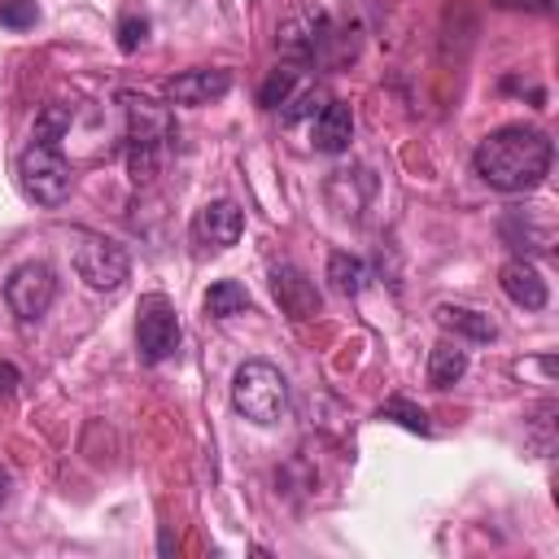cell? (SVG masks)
<instances>
[{
  "mask_svg": "<svg viewBox=\"0 0 559 559\" xmlns=\"http://www.w3.org/2000/svg\"><path fill=\"white\" fill-rule=\"evenodd\" d=\"M550 135L537 127H502L476 144V175L502 192H528L550 170Z\"/></svg>",
  "mask_w": 559,
  "mask_h": 559,
  "instance_id": "obj_1",
  "label": "cell"
},
{
  "mask_svg": "<svg viewBox=\"0 0 559 559\" xmlns=\"http://www.w3.org/2000/svg\"><path fill=\"white\" fill-rule=\"evenodd\" d=\"M231 406L253 419V424H275L288 406V380L280 367L262 362V358H249L236 367L231 376Z\"/></svg>",
  "mask_w": 559,
  "mask_h": 559,
  "instance_id": "obj_2",
  "label": "cell"
},
{
  "mask_svg": "<svg viewBox=\"0 0 559 559\" xmlns=\"http://www.w3.org/2000/svg\"><path fill=\"white\" fill-rule=\"evenodd\" d=\"M74 271L87 288L96 293H114L127 284L131 275V258L118 240L96 236V231H74Z\"/></svg>",
  "mask_w": 559,
  "mask_h": 559,
  "instance_id": "obj_3",
  "label": "cell"
},
{
  "mask_svg": "<svg viewBox=\"0 0 559 559\" xmlns=\"http://www.w3.org/2000/svg\"><path fill=\"white\" fill-rule=\"evenodd\" d=\"M17 183H22V192L31 197V201H39V205H61L66 197H70V162L61 157V148L57 144H31V148H22V157H17Z\"/></svg>",
  "mask_w": 559,
  "mask_h": 559,
  "instance_id": "obj_4",
  "label": "cell"
},
{
  "mask_svg": "<svg viewBox=\"0 0 559 559\" xmlns=\"http://www.w3.org/2000/svg\"><path fill=\"white\" fill-rule=\"evenodd\" d=\"M135 345L144 362H166L179 349V314L170 306V297L148 293L140 297V319H135Z\"/></svg>",
  "mask_w": 559,
  "mask_h": 559,
  "instance_id": "obj_5",
  "label": "cell"
},
{
  "mask_svg": "<svg viewBox=\"0 0 559 559\" xmlns=\"http://www.w3.org/2000/svg\"><path fill=\"white\" fill-rule=\"evenodd\" d=\"M52 297H57V275H52L48 262H26V266H17V271L4 280V301H9V310H13L22 323L48 314Z\"/></svg>",
  "mask_w": 559,
  "mask_h": 559,
  "instance_id": "obj_6",
  "label": "cell"
},
{
  "mask_svg": "<svg viewBox=\"0 0 559 559\" xmlns=\"http://www.w3.org/2000/svg\"><path fill=\"white\" fill-rule=\"evenodd\" d=\"M328 35V13L319 4H301V9H288L275 26V48L284 57H310Z\"/></svg>",
  "mask_w": 559,
  "mask_h": 559,
  "instance_id": "obj_7",
  "label": "cell"
},
{
  "mask_svg": "<svg viewBox=\"0 0 559 559\" xmlns=\"http://www.w3.org/2000/svg\"><path fill=\"white\" fill-rule=\"evenodd\" d=\"M245 231V210L236 201H210L192 218V240L201 249H231Z\"/></svg>",
  "mask_w": 559,
  "mask_h": 559,
  "instance_id": "obj_8",
  "label": "cell"
},
{
  "mask_svg": "<svg viewBox=\"0 0 559 559\" xmlns=\"http://www.w3.org/2000/svg\"><path fill=\"white\" fill-rule=\"evenodd\" d=\"M271 293H275V301H280V310L288 314V319H314L319 314V288H314V280L306 275V271H297L293 262H280V266H271Z\"/></svg>",
  "mask_w": 559,
  "mask_h": 559,
  "instance_id": "obj_9",
  "label": "cell"
},
{
  "mask_svg": "<svg viewBox=\"0 0 559 559\" xmlns=\"http://www.w3.org/2000/svg\"><path fill=\"white\" fill-rule=\"evenodd\" d=\"M231 92V74L227 70H183L166 83V96L175 105H210L218 96Z\"/></svg>",
  "mask_w": 559,
  "mask_h": 559,
  "instance_id": "obj_10",
  "label": "cell"
},
{
  "mask_svg": "<svg viewBox=\"0 0 559 559\" xmlns=\"http://www.w3.org/2000/svg\"><path fill=\"white\" fill-rule=\"evenodd\" d=\"M498 284H502V293H507L515 306H524V310H542V306L550 301V288H546L542 271H537L533 262H524V258L507 262V266L498 271Z\"/></svg>",
  "mask_w": 559,
  "mask_h": 559,
  "instance_id": "obj_11",
  "label": "cell"
},
{
  "mask_svg": "<svg viewBox=\"0 0 559 559\" xmlns=\"http://www.w3.org/2000/svg\"><path fill=\"white\" fill-rule=\"evenodd\" d=\"M354 140V114L345 100H328L319 114H314V127H310V144L319 153H345Z\"/></svg>",
  "mask_w": 559,
  "mask_h": 559,
  "instance_id": "obj_12",
  "label": "cell"
},
{
  "mask_svg": "<svg viewBox=\"0 0 559 559\" xmlns=\"http://www.w3.org/2000/svg\"><path fill=\"white\" fill-rule=\"evenodd\" d=\"M437 323L454 336H467V341H493L498 336V323L472 306H437Z\"/></svg>",
  "mask_w": 559,
  "mask_h": 559,
  "instance_id": "obj_13",
  "label": "cell"
},
{
  "mask_svg": "<svg viewBox=\"0 0 559 559\" xmlns=\"http://www.w3.org/2000/svg\"><path fill=\"white\" fill-rule=\"evenodd\" d=\"M463 371H467V354H463L459 345H450V341L432 345V354H428V384H432V389H450V384H459Z\"/></svg>",
  "mask_w": 559,
  "mask_h": 559,
  "instance_id": "obj_14",
  "label": "cell"
},
{
  "mask_svg": "<svg viewBox=\"0 0 559 559\" xmlns=\"http://www.w3.org/2000/svg\"><path fill=\"white\" fill-rule=\"evenodd\" d=\"M240 310H249L245 284H236V280L210 284V293H205V314H210V319H231V314H240Z\"/></svg>",
  "mask_w": 559,
  "mask_h": 559,
  "instance_id": "obj_15",
  "label": "cell"
},
{
  "mask_svg": "<svg viewBox=\"0 0 559 559\" xmlns=\"http://www.w3.org/2000/svg\"><path fill=\"white\" fill-rule=\"evenodd\" d=\"M328 280H332V288H336L341 297H354V293H362V284H367V266H362L358 258H349V253H332V258H328Z\"/></svg>",
  "mask_w": 559,
  "mask_h": 559,
  "instance_id": "obj_16",
  "label": "cell"
},
{
  "mask_svg": "<svg viewBox=\"0 0 559 559\" xmlns=\"http://www.w3.org/2000/svg\"><path fill=\"white\" fill-rule=\"evenodd\" d=\"M380 419H393V424H402L406 432H419V437H428V432H432L428 415H424L415 402H406V397H389V402L380 406Z\"/></svg>",
  "mask_w": 559,
  "mask_h": 559,
  "instance_id": "obj_17",
  "label": "cell"
},
{
  "mask_svg": "<svg viewBox=\"0 0 559 559\" xmlns=\"http://www.w3.org/2000/svg\"><path fill=\"white\" fill-rule=\"evenodd\" d=\"M70 105H44L39 118H35V140L39 144H57L66 131H70Z\"/></svg>",
  "mask_w": 559,
  "mask_h": 559,
  "instance_id": "obj_18",
  "label": "cell"
},
{
  "mask_svg": "<svg viewBox=\"0 0 559 559\" xmlns=\"http://www.w3.org/2000/svg\"><path fill=\"white\" fill-rule=\"evenodd\" d=\"M293 87H297V70H288V66L271 70V79H266V83H262V92H258L262 109H280V105L293 96Z\"/></svg>",
  "mask_w": 559,
  "mask_h": 559,
  "instance_id": "obj_19",
  "label": "cell"
},
{
  "mask_svg": "<svg viewBox=\"0 0 559 559\" xmlns=\"http://www.w3.org/2000/svg\"><path fill=\"white\" fill-rule=\"evenodd\" d=\"M323 105H328L323 87H306V92H297V96H288V100H284V114H280V118L293 127V122H301V118H314Z\"/></svg>",
  "mask_w": 559,
  "mask_h": 559,
  "instance_id": "obj_20",
  "label": "cell"
},
{
  "mask_svg": "<svg viewBox=\"0 0 559 559\" xmlns=\"http://www.w3.org/2000/svg\"><path fill=\"white\" fill-rule=\"evenodd\" d=\"M35 17H39L35 0H0V26L26 31V26H35Z\"/></svg>",
  "mask_w": 559,
  "mask_h": 559,
  "instance_id": "obj_21",
  "label": "cell"
},
{
  "mask_svg": "<svg viewBox=\"0 0 559 559\" xmlns=\"http://www.w3.org/2000/svg\"><path fill=\"white\" fill-rule=\"evenodd\" d=\"M144 39H148V22L135 17V13H127V17L118 22V48H122V52H135Z\"/></svg>",
  "mask_w": 559,
  "mask_h": 559,
  "instance_id": "obj_22",
  "label": "cell"
},
{
  "mask_svg": "<svg viewBox=\"0 0 559 559\" xmlns=\"http://www.w3.org/2000/svg\"><path fill=\"white\" fill-rule=\"evenodd\" d=\"M498 9H524V13H550L555 0H493Z\"/></svg>",
  "mask_w": 559,
  "mask_h": 559,
  "instance_id": "obj_23",
  "label": "cell"
},
{
  "mask_svg": "<svg viewBox=\"0 0 559 559\" xmlns=\"http://www.w3.org/2000/svg\"><path fill=\"white\" fill-rule=\"evenodd\" d=\"M17 384H22V376H17V367H13V362H4V358H0V393H13V389H17Z\"/></svg>",
  "mask_w": 559,
  "mask_h": 559,
  "instance_id": "obj_24",
  "label": "cell"
}]
</instances>
